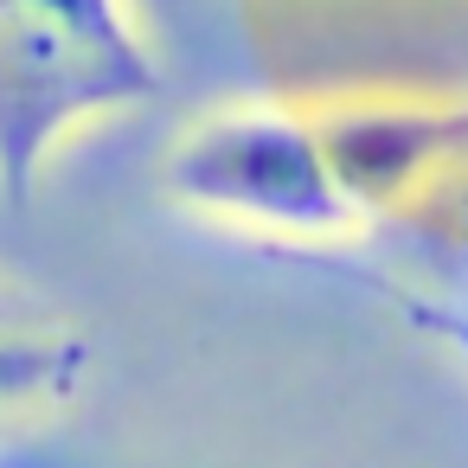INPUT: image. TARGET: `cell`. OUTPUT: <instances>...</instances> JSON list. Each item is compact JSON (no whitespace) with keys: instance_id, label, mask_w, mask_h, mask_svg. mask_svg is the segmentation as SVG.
<instances>
[{"instance_id":"6da1fadb","label":"cell","mask_w":468,"mask_h":468,"mask_svg":"<svg viewBox=\"0 0 468 468\" xmlns=\"http://www.w3.org/2000/svg\"><path fill=\"white\" fill-rule=\"evenodd\" d=\"M161 90L135 0H0V193L27 206L65 142Z\"/></svg>"},{"instance_id":"7a4b0ae2","label":"cell","mask_w":468,"mask_h":468,"mask_svg":"<svg viewBox=\"0 0 468 468\" xmlns=\"http://www.w3.org/2000/svg\"><path fill=\"white\" fill-rule=\"evenodd\" d=\"M161 186L180 212L270 244H346L366 231V206L340 180L321 122L289 103L193 116L161 154Z\"/></svg>"},{"instance_id":"3957f363","label":"cell","mask_w":468,"mask_h":468,"mask_svg":"<svg viewBox=\"0 0 468 468\" xmlns=\"http://www.w3.org/2000/svg\"><path fill=\"white\" fill-rule=\"evenodd\" d=\"M90 378V340L52 302L0 282V423L65 410Z\"/></svg>"},{"instance_id":"277c9868","label":"cell","mask_w":468,"mask_h":468,"mask_svg":"<svg viewBox=\"0 0 468 468\" xmlns=\"http://www.w3.org/2000/svg\"><path fill=\"white\" fill-rule=\"evenodd\" d=\"M385 302L468 372V308L462 302H442V295H423V289H398V282H385Z\"/></svg>"}]
</instances>
